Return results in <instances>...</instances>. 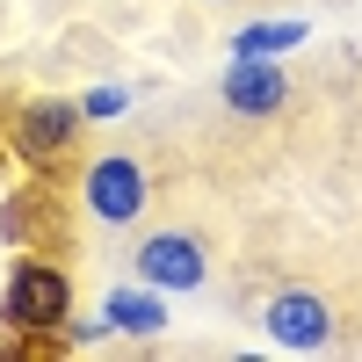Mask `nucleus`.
<instances>
[{"instance_id": "nucleus-8", "label": "nucleus", "mask_w": 362, "mask_h": 362, "mask_svg": "<svg viewBox=\"0 0 362 362\" xmlns=\"http://www.w3.org/2000/svg\"><path fill=\"white\" fill-rule=\"evenodd\" d=\"M290 44H305V22H254V29L232 37V58H276Z\"/></svg>"}, {"instance_id": "nucleus-5", "label": "nucleus", "mask_w": 362, "mask_h": 362, "mask_svg": "<svg viewBox=\"0 0 362 362\" xmlns=\"http://www.w3.org/2000/svg\"><path fill=\"white\" fill-rule=\"evenodd\" d=\"M268 334L283 348H326L334 341V312L312 290H283V297H268Z\"/></svg>"}, {"instance_id": "nucleus-6", "label": "nucleus", "mask_w": 362, "mask_h": 362, "mask_svg": "<svg viewBox=\"0 0 362 362\" xmlns=\"http://www.w3.org/2000/svg\"><path fill=\"white\" fill-rule=\"evenodd\" d=\"M283 95H290V87L276 73V58H232V66H225V102L239 116H276Z\"/></svg>"}, {"instance_id": "nucleus-7", "label": "nucleus", "mask_w": 362, "mask_h": 362, "mask_svg": "<svg viewBox=\"0 0 362 362\" xmlns=\"http://www.w3.org/2000/svg\"><path fill=\"white\" fill-rule=\"evenodd\" d=\"M109 326H116V334H160V326H167V305H160V283H138V290H116L109 297Z\"/></svg>"}, {"instance_id": "nucleus-2", "label": "nucleus", "mask_w": 362, "mask_h": 362, "mask_svg": "<svg viewBox=\"0 0 362 362\" xmlns=\"http://www.w3.org/2000/svg\"><path fill=\"white\" fill-rule=\"evenodd\" d=\"M145 196H153V189H145V167L124 160V153H109V160H95V167L80 174V203L95 210L102 225H131L138 210H145Z\"/></svg>"}, {"instance_id": "nucleus-1", "label": "nucleus", "mask_w": 362, "mask_h": 362, "mask_svg": "<svg viewBox=\"0 0 362 362\" xmlns=\"http://www.w3.org/2000/svg\"><path fill=\"white\" fill-rule=\"evenodd\" d=\"M73 312V283L58 276L51 261H15V276H8V297H0V319L15 326V334H58Z\"/></svg>"}, {"instance_id": "nucleus-4", "label": "nucleus", "mask_w": 362, "mask_h": 362, "mask_svg": "<svg viewBox=\"0 0 362 362\" xmlns=\"http://www.w3.org/2000/svg\"><path fill=\"white\" fill-rule=\"evenodd\" d=\"M73 124H80V109L73 102H29L22 116H15V153L29 160V167H51L58 153H66V145H73Z\"/></svg>"}, {"instance_id": "nucleus-9", "label": "nucleus", "mask_w": 362, "mask_h": 362, "mask_svg": "<svg viewBox=\"0 0 362 362\" xmlns=\"http://www.w3.org/2000/svg\"><path fill=\"white\" fill-rule=\"evenodd\" d=\"M80 116H124V87H87V102H80Z\"/></svg>"}, {"instance_id": "nucleus-3", "label": "nucleus", "mask_w": 362, "mask_h": 362, "mask_svg": "<svg viewBox=\"0 0 362 362\" xmlns=\"http://www.w3.org/2000/svg\"><path fill=\"white\" fill-rule=\"evenodd\" d=\"M138 283H160V290H203L210 276V254L196 247L189 232H153V239H138Z\"/></svg>"}]
</instances>
